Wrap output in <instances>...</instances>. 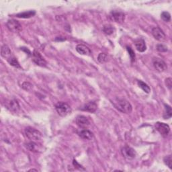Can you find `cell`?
Listing matches in <instances>:
<instances>
[{
	"label": "cell",
	"instance_id": "6da1fadb",
	"mask_svg": "<svg viewBox=\"0 0 172 172\" xmlns=\"http://www.w3.org/2000/svg\"><path fill=\"white\" fill-rule=\"evenodd\" d=\"M112 104L117 110L125 114H130L132 110L131 104L125 99L116 98L112 101Z\"/></svg>",
	"mask_w": 172,
	"mask_h": 172
},
{
	"label": "cell",
	"instance_id": "7a4b0ae2",
	"mask_svg": "<svg viewBox=\"0 0 172 172\" xmlns=\"http://www.w3.org/2000/svg\"><path fill=\"white\" fill-rule=\"evenodd\" d=\"M25 135L29 140L34 142L39 141L42 138V134L38 130L32 128L28 127L25 129Z\"/></svg>",
	"mask_w": 172,
	"mask_h": 172
},
{
	"label": "cell",
	"instance_id": "3957f363",
	"mask_svg": "<svg viewBox=\"0 0 172 172\" xmlns=\"http://www.w3.org/2000/svg\"><path fill=\"white\" fill-rule=\"evenodd\" d=\"M55 109L61 116H66L71 112V108L65 102H58L55 105Z\"/></svg>",
	"mask_w": 172,
	"mask_h": 172
},
{
	"label": "cell",
	"instance_id": "277c9868",
	"mask_svg": "<svg viewBox=\"0 0 172 172\" xmlns=\"http://www.w3.org/2000/svg\"><path fill=\"white\" fill-rule=\"evenodd\" d=\"M155 128L161 134L163 137H167L170 132V128L168 125L163 123H157L155 124Z\"/></svg>",
	"mask_w": 172,
	"mask_h": 172
},
{
	"label": "cell",
	"instance_id": "5b68a950",
	"mask_svg": "<svg viewBox=\"0 0 172 172\" xmlns=\"http://www.w3.org/2000/svg\"><path fill=\"white\" fill-rule=\"evenodd\" d=\"M6 26L7 28L12 32H15V33H18L22 31V28L21 24L18 21L16 20H10L7 21V22L6 24Z\"/></svg>",
	"mask_w": 172,
	"mask_h": 172
},
{
	"label": "cell",
	"instance_id": "8992f818",
	"mask_svg": "<svg viewBox=\"0 0 172 172\" xmlns=\"http://www.w3.org/2000/svg\"><path fill=\"white\" fill-rule=\"evenodd\" d=\"M121 152L123 155V157L125 159H127V160H131V159H133L134 158H135L137 155V153L135 149L130 147L128 146H124V147L122 149Z\"/></svg>",
	"mask_w": 172,
	"mask_h": 172
},
{
	"label": "cell",
	"instance_id": "52a82bcc",
	"mask_svg": "<svg viewBox=\"0 0 172 172\" xmlns=\"http://www.w3.org/2000/svg\"><path fill=\"white\" fill-rule=\"evenodd\" d=\"M32 61L40 67H46L47 65V61L41 55V54L37 51H35L32 53Z\"/></svg>",
	"mask_w": 172,
	"mask_h": 172
},
{
	"label": "cell",
	"instance_id": "ba28073f",
	"mask_svg": "<svg viewBox=\"0 0 172 172\" xmlns=\"http://www.w3.org/2000/svg\"><path fill=\"white\" fill-rule=\"evenodd\" d=\"M151 33L155 39L160 42H164L166 40L165 33L159 27H154L152 28Z\"/></svg>",
	"mask_w": 172,
	"mask_h": 172
},
{
	"label": "cell",
	"instance_id": "9c48e42d",
	"mask_svg": "<svg viewBox=\"0 0 172 172\" xmlns=\"http://www.w3.org/2000/svg\"><path fill=\"white\" fill-rule=\"evenodd\" d=\"M153 64L154 67L159 72H163L167 70V67L165 63L161 60V58H155L153 60Z\"/></svg>",
	"mask_w": 172,
	"mask_h": 172
},
{
	"label": "cell",
	"instance_id": "30bf717a",
	"mask_svg": "<svg viewBox=\"0 0 172 172\" xmlns=\"http://www.w3.org/2000/svg\"><path fill=\"white\" fill-rule=\"evenodd\" d=\"M76 124L79 127L83 129H86L90 127V121L86 116H78L76 119Z\"/></svg>",
	"mask_w": 172,
	"mask_h": 172
},
{
	"label": "cell",
	"instance_id": "8fae6325",
	"mask_svg": "<svg viewBox=\"0 0 172 172\" xmlns=\"http://www.w3.org/2000/svg\"><path fill=\"white\" fill-rule=\"evenodd\" d=\"M110 18L116 22L121 24L123 23L125 19V15L123 12L118 11H112L110 13Z\"/></svg>",
	"mask_w": 172,
	"mask_h": 172
},
{
	"label": "cell",
	"instance_id": "7c38bea8",
	"mask_svg": "<svg viewBox=\"0 0 172 172\" xmlns=\"http://www.w3.org/2000/svg\"><path fill=\"white\" fill-rule=\"evenodd\" d=\"M26 147L28 150L32 152H40L42 151V146L36 143V142L32 141L26 145Z\"/></svg>",
	"mask_w": 172,
	"mask_h": 172
},
{
	"label": "cell",
	"instance_id": "4fadbf2b",
	"mask_svg": "<svg viewBox=\"0 0 172 172\" xmlns=\"http://www.w3.org/2000/svg\"><path fill=\"white\" fill-rule=\"evenodd\" d=\"M6 106L7 108V109H9V110L13 112H18L20 110V105L18 102L17 100H12L10 101H9L6 105Z\"/></svg>",
	"mask_w": 172,
	"mask_h": 172
},
{
	"label": "cell",
	"instance_id": "5bb4252c",
	"mask_svg": "<svg viewBox=\"0 0 172 172\" xmlns=\"http://www.w3.org/2000/svg\"><path fill=\"white\" fill-rule=\"evenodd\" d=\"M78 135L81 138L85 140H91L94 137L93 133L87 129L81 130V131L78 132Z\"/></svg>",
	"mask_w": 172,
	"mask_h": 172
},
{
	"label": "cell",
	"instance_id": "9a60e30c",
	"mask_svg": "<svg viewBox=\"0 0 172 172\" xmlns=\"http://www.w3.org/2000/svg\"><path fill=\"white\" fill-rule=\"evenodd\" d=\"M76 51L83 55H90L91 54L90 49L83 44H78L76 47Z\"/></svg>",
	"mask_w": 172,
	"mask_h": 172
},
{
	"label": "cell",
	"instance_id": "2e32d148",
	"mask_svg": "<svg viewBox=\"0 0 172 172\" xmlns=\"http://www.w3.org/2000/svg\"><path fill=\"white\" fill-rule=\"evenodd\" d=\"M135 45L137 50L141 53L145 52L146 49V44L142 39H138L135 42Z\"/></svg>",
	"mask_w": 172,
	"mask_h": 172
},
{
	"label": "cell",
	"instance_id": "e0dca14e",
	"mask_svg": "<svg viewBox=\"0 0 172 172\" xmlns=\"http://www.w3.org/2000/svg\"><path fill=\"white\" fill-rule=\"evenodd\" d=\"M97 104H96L94 102H90L87 104H85V106H83V110L87 111V112H90L91 113H94L97 110Z\"/></svg>",
	"mask_w": 172,
	"mask_h": 172
},
{
	"label": "cell",
	"instance_id": "ac0fdd59",
	"mask_svg": "<svg viewBox=\"0 0 172 172\" xmlns=\"http://www.w3.org/2000/svg\"><path fill=\"white\" fill-rule=\"evenodd\" d=\"M1 54L3 58H7L8 60L10 58L12 57V51L10 49L7 45H3L1 49Z\"/></svg>",
	"mask_w": 172,
	"mask_h": 172
},
{
	"label": "cell",
	"instance_id": "d6986e66",
	"mask_svg": "<svg viewBox=\"0 0 172 172\" xmlns=\"http://www.w3.org/2000/svg\"><path fill=\"white\" fill-rule=\"evenodd\" d=\"M35 14H36L35 11L30 10V11L22 12V13L18 14L16 15V16L17 18H30L31 17H33Z\"/></svg>",
	"mask_w": 172,
	"mask_h": 172
},
{
	"label": "cell",
	"instance_id": "ffe728a7",
	"mask_svg": "<svg viewBox=\"0 0 172 172\" xmlns=\"http://www.w3.org/2000/svg\"><path fill=\"white\" fill-rule=\"evenodd\" d=\"M114 27L110 24H106L103 27V32L107 35H112L115 32Z\"/></svg>",
	"mask_w": 172,
	"mask_h": 172
},
{
	"label": "cell",
	"instance_id": "44dd1931",
	"mask_svg": "<svg viewBox=\"0 0 172 172\" xmlns=\"http://www.w3.org/2000/svg\"><path fill=\"white\" fill-rule=\"evenodd\" d=\"M164 106H165V112H164V114H163V118H164V119H169L171 118L172 115L171 108L167 104H164Z\"/></svg>",
	"mask_w": 172,
	"mask_h": 172
},
{
	"label": "cell",
	"instance_id": "7402d4cb",
	"mask_svg": "<svg viewBox=\"0 0 172 172\" xmlns=\"http://www.w3.org/2000/svg\"><path fill=\"white\" fill-rule=\"evenodd\" d=\"M138 86H139V87H141V89L143 90L145 93L146 94H149L151 92V88L149 87V86L145 83V82L142 81H138L137 82Z\"/></svg>",
	"mask_w": 172,
	"mask_h": 172
},
{
	"label": "cell",
	"instance_id": "603a6c76",
	"mask_svg": "<svg viewBox=\"0 0 172 172\" xmlns=\"http://www.w3.org/2000/svg\"><path fill=\"white\" fill-rule=\"evenodd\" d=\"M7 61H8V63L10 64V65L13 66L16 68H21L19 62L18 61L17 58H16L15 57H11Z\"/></svg>",
	"mask_w": 172,
	"mask_h": 172
},
{
	"label": "cell",
	"instance_id": "cb8c5ba5",
	"mask_svg": "<svg viewBox=\"0 0 172 172\" xmlns=\"http://www.w3.org/2000/svg\"><path fill=\"white\" fill-rule=\"evenodd\" d=\"M161 19L166 22H169L171 20V15L167 12H163L161 14Z\"/></svg>",
	"mask_w": 172,
	"mask_h": 172
},
{
	"label": "cell",
	"instance_id": "d4e9b609",
	"mask_svg": "<svg viewBox=\"0 0 172 172\" xmlns=\"http://www.w3.org/2000/svg\"><path fill=\"white\" fill-rule=\"evenodd\" d=\"M108 57L105 53H100L98 57V60L100 63H104L107 61Z\"/></svg>",
	"mask_w": 172,
	"mask_h": 172
},
{
	"label": "cell",
	"instance_id": "484cf974",
	"mask_svg": "<svg viewBox=\"0 0 172 172\" xmlns=\"http://www.w3.org/2000/svg\"><path fill=\"white\" fill-rule=\"evenodd\" d=\"M163 161H164L165 164L169 167L170 169H172L171 167V155H168V156H167L163 159Z\"/></svg>",
	"mask_w": 172,
	"mask_h": 172
},
{
	"label": "cell",
	"instance_id": "4316f807",
	"mask_svg": "<svg viewBox=\"0 0 172 172\" xmlns=\"http://www.w3.org/2000/svg\"><path fill=\"white\" fill-rule=\"evenodd\" d=\"M157 50L159 52L164 53V52H167L168 49H167V47L165 45L163 44H159L157 45Z\"/></svg>",
	"mask_w": 172,
	"mask_h": 172
},
{
	"label": "cell",
	"instance_id": "83f0119b",
	"mask_svg": "<svg viewBox=\"0 0 172 172\" xmlns=\"http://www.w3.org/2000/svg\"><path fill=\"white\" fill-rule=\"evenodd\" d=\"M127 51H128V52L129 53L130 57H131V61L133 62L135 60V52L133 51V50L130 47H127Z\"/></svg>",
	"mask_w": 172,
	"mask_h": 172
},
{
	"label": "cell",
	"instance_id": "f1b7e54d",
	"mask_svg": "<svg viewBox=\"0 0 172 172\" xmlns=\"http://www.w3.org/2000/svg\"><path fill=\"white\" fill-rule=\"evenodd\" d=\"M165 85L167 86V87L169 88L170 90L171 89V86H172V81H171V78L169 77L165 79Z\"/></svg>",
	"mask_w": 172,
	"mask_h": 172
},
{
	"label": "cell",
	"instance_id": "f546056e",
	"mask_svg": "<svg viewBox=\"0 0 172 172\" xmlns=\"http://www.w3.org/2000/svg\"><path fill=\"white\" fill-rule=\"evenodd\" d=\"M73 165L76 167H77V168H79V170H81V166L80 165H79L76 161H75V160L73 161Z\"/></svg>",
	"mask_w": 172,
	"mask_h": 172
},
{
	"label": "cell",
	"instance_id": "4dcf8cb0",
	"mask_svg": "<svg viewBox=\"0 0 172 172\" xmlns=\"http://www.w3.org/2000/svg\"><path fill=\"white\" fill-rule=\"evenodd\" d=\"M30 171H37V170H30Z\"/></svg>",
	"mask_w": 172,
	"mask_h": 172
}]
</instances>
